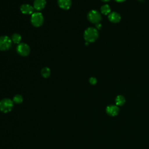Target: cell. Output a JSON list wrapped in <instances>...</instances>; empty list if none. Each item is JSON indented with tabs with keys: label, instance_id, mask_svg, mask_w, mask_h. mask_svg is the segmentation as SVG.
Returning <instances> with one entry per match:
<instances>
[{
	"label": "cell",
	"instance_id": "6da1fadb",
	"mask_svg": "<svg viewBox=\"0 0 149 149\" xmlns=\"http://www.w3.org/2000/svg\"><path fill=\"white\" fill-rule=\"evenodd\" d=\"M83 36L86 42H94L98 37V30L94 27H88L85 30Z\"/></svg>",
	"mask_w": 149,
	"mask_h": 149
},
{
	"label": "cell",
	"instance_id": "7a4b0ae2",
	"mask_svg": "<svg viewBox=\"0 0 149 149\" xmlns=\"http://www.w3.org/2000/svg\"><path fill=\"white\" fill-rule=\"evenodd\" d=\"M30 22L33 26L36 27H40L44 23V17L42 14L39 12H34L31 16Z\"/></svg>",
	"mask_w": 149,
	"mask_h": 149
},
{
	"label": "cell",
	"instance_id": "3957f363",
	"mask_svg": "<svg viewBox=\"0 0 149 149\" xmlns=\"http://www.w3.org/2000/svg\"><path fill=\"white\" fill-rule=\"evenodd\" d=\"M13 107V100L9 98H3L0 101V111L4 113L10 112Z\"/></svg>",
	"mask_w": 149,
	"mask_h": 149
},
{
	"label": "cell",
	"instance_id": "277c9868",
	"mask_svg": "<svg viewBox=\"0 0 149 149\" xmlns=\"http://www.w3.org/2000/svg\"><path fill=\"white\" fill-rule=\"evenodd\" d=\"M88 21L92 23L97 24L100 23L101 20V15L99 12L96 10H90L87 16Z\"/></svg>",
	"mask_w": 149,
	"mask_h": 149
},
{
	"label": "cell",
	"instance_id": "5b68a950",
	"mask_svg": "<svg viewBox=\"0 0 149 149\" xmlns=\"http://www.w3.org/2000/svg\"><path fill=\"white\" fill-rule=\"evenodd\" d=\"M11 38L7 36L0 37V51L8 50L12 45Z\"/></svg>",
	"mask_w": 149,
	"mask_h": 149
},
{
	"label": "cell",
	"instance_id": "8992f818",
	"mask_svg": "<svg viewBox=\"0 0 149 149\" xmlns=\"http://www.w3.org/2000/svg\"><path fill=\"white\" fill-rule=\"evenodd\" d=\"M16 52L20 56H26L30 54V48L28 44L24 42H20L17 44L16 47Z\"/></svg>",
	"mask_w": 149,
	"mask_h": 149
},
{
	"label": "cell",
	"instance_id": "52a82bcc",
	"mask_svg": "<svg viewBox=\"0 0 149 149\" xmlns=\"http://www.w3.org/2000/svg\"><path fill=\"white\" fill-rule=\"evenodd\" d=\"M21 12L25 15H32L34 13V8L33 6H31L27 3L22 4L20 7Z\"/></svg>",
	"mask_w": 149,
	"mask_h": 149
},
{
	"label": "cell",
	"instance_id": "ba28073f",
	"mask_svg": "<svg viewBox=\"0 0 149 149\" xmlns=\"http://www.w3.org/2000/svg\"><path fill=\"white\" fill-rule=\"evenodd\" d=\"M119 111V109L116 105H109L106 108L107 113L111 116H115L117 115Z\"/></svg>",
	"mask_w": 149,
	"mask_h": 149
},
{
	"label": "cell",
	"instance_id": "9c48e42d",
	"mask_svg": "<svg viewBox=\"0 0 149 149\" xmlns=\"http://www.w3.org/2000/svg\"><path fill=\"white\" fill-rule=\"evenodd\" d=\"M46 3V0H34L33 3V7L35 10L40 11L45 7Z\"/></svg>",
	"mask_w": 149,
	"mask_h": 149
},
{
	"label": "cell",
	"instance_id": "30bf717a",
	"mask_svg": "<svg viewBox=\"0 0 149 149\" xmlns=\"http://www.w3.org/2000/svg\"><path fill=\"white\" fill-rule=\"evenodd\" d=\"M58 4L60 8L63 10L69 9L72 5L71 0H58Z\"/></svg>",
	"mask_w": 149,
	"mask_h": 149
},
{
	"label": "cell",
	"instance_id": "8fae6325",
	"mask_svg": "<svg viewBox=\"0 0 149 149\" xmlns=\"http://www.w3.org/2000/svg\"><path fill=\"white\" fill-rule=\"evenodd\" d=\"M120 19H121L120 15L116 12H111L108 15V19L112 23H118L120 20Z\"/></svg>",
	"mask_w": 149,
	"mask_h": 149
},
{
	"label": "cell",
	"instance_id": "7c38bea8",
	"mask_svg": "<svg viewBox=\"0 0 149 149\" xmlns=\"http://www.w3.org/2000/svg\"><path fill=\"white\" fill-rule=\"evenodd\" d=\"M10 38L13 43L19 44L20 43V41L22 40V36L18 33H14L13 34H12Z\"/></svg>",
	"mask_w": 149,
	"mask_h": 149
},
{
	"label": "cell",
	"instance_id": "4fadbf2b",
	"mask_svg": "<svg viewBox=\"0 0 149 149\" xmlns=\"http://www.w3.org/2000/svg\"><path fill=\"white\" fill-rule=\"evenodd\" d=\"M125 98L123 95H119L115 98V103L117 106H122L125 102Z\"/></svg>",
	"mask_w": 149,
	"mask_h": 149
},
{
	"label": "cell",
	"instance_id": "5bb4252c",
	"mask_svg": "<svg viewBox=\"0 0 149 149\" xmlns=\"http://www.w3.org/2000/svg\"><path fill=\"white\" fill-rule=\"evenodd\" d=\"M101 12L103 15H109L111 13V8L108 4H105L101 7Z\"/></svg>",
	"mask_w": 149,
	"mask_h": 149
},
{
	"label": "cell",
	"instance_id": "9a60e30c",
	"mask_svg": "<svg viewBox=\"0 0 149 149\" xmlns=\"http://www.w3.org/2000/svg\"><path fill=\"white\" fill-rule=\"evenodd\" d=\"M41 74L43 77L48 78L51 74V70L48 67H44L41 69Z\"/></svg>",
	"mask_w": 149,
	"mask_h": 149
},
{
	"label": "cell",
	"instance_id": "2e32d148",
	"mask_svg": "<svg viewBox=\"0 0 149 149\" xmlns=\"http://www.w3.org/2000/svg\"><path fill=\"white\" fill-rule=\"evenodd\" d=\"M23 100V97L21 95L17 94L14 96V97L13 98V102H15L16 104H20L22 102Z\"/></svg>",
	"mask_w": 149,
	"mask_h": 149
},
{
	"label": "cell",
	"instance_id": "e0dca14e",
	"mask_svg": "<svg viewBox=\"0 0 149 149\" xmlns=\"http://www.w3.org/2000/svg\"><path fill=\"white\" fill-rule=\"evenodd\" d=\"M89 82L91 84H95L97 83V79L94 77H91L89 79Z\"/></svg>",
	"mask_w": 149,
	"mask_h": 149
},
{
	"label": "cell",
	"instance_id": "ac0fdd59",
	"mask_svg": "<svg viewBox=\"0 0 149 149\" xmlns=\"http://www.w3.org/2000/svg\"><path fill=\"white\" fill-rule=\"evenodd\" d=\"M95 27L97 30H99L101 28V24L100 23H98L95 24Z\"/></svg>",
	"mask_w": 149,
	"mask_h": 149
},
{
	"label": "cell",
	"instance_id": "d6986e66",
	"mask_svg": "<svg viewBox=\"0 0 149 149\" xmlns=\"http://www.w3.org/2000/svg\"><path fill=\"white\" fill-rule=\"evenodd\" d=\"M115 1H116V2H122L125 1V0H115Z\"/></svg>",
	"mask_w": 149,
	"mask_h": 149
},
{
	"label": "cell",
	"instance_id": "ffe728a7",
	"mask_svg": "<svg viewBox=\"0 0 149 149\" xmlns=\"http://www.w3.org/2000/svg\"><path fill=\"white\" fill-rule=\"evenodd\" d=\"M102 1H103V2H108V1H109V0H101Z\"/></svg>",
	"mask_w": 149,
	"mask_h": 149
}]
</instances>
